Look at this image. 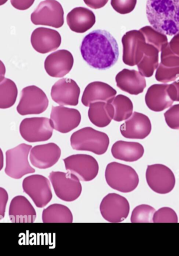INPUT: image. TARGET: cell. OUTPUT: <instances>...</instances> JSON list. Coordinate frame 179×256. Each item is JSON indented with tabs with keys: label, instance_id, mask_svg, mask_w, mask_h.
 Returning a JSON list of instances; mask_svg holds the SVG:
<instances>
[{
	"label": "cell",
	"instance_id": "cell-1",
	"mask_svg": "<svg viewBox=\"0 0 179 256\" xmlns=\"http://www.w3.org/2000/svg\"><path fill=\"white\" fill-rule=\"evenodd\" d=\"M80 52L90 66L98 70L111 68L119 57L116 40L109 32L102 30H93L84 38Z\"/></svg>",
	"mask_w": 179,
	"mask_h": 256
},
{
	"label": "cell",
	"instance_id": "cell-2",
	"mask_svg": "<svg viewBox=\"0 0 179 256\" xmlns=\"http://www.w3.org/2000/svg\"><path fill=\"white\" fill-rule=\"evenodd\" d=\"M146 14L157 31L170 36L179 32V0H147Z\"/></svg>",
	"mask_w": 179,
	"mask_h": 256
},
{
	"label": "cell",
	"instance_id": "cell-3",
	"mask_svg": "<svg viewBox=\"0 0 179 256\" xmlns=\"http://www.w3.org/2000/svg\"><path fill=\"white\" fill-rule=\"evenodd\" d=\"M105 178L110 187L124 193L133 191L139 182L138 174L132 167L115 162L107 165Z\"/></svg>",
	"mask_w": 179,
	"mask_h": 256
},
{
	"label": "cell",
	"instance_id": "cell-4",
	"mask_svg": "<svg viewBox=\"0 0 179 256\" xmlns=\"http://www.w3.org/2000/svg\"><path fill=\"white\" fill-rule=\"evenodd\" d=\"M70 144L73 150L89 151L97 155H102L108 148L109 138L105 132L91 127H85L72 134Z\"/></svg>",
	"mask_w": 179,
	"mask_h": 256
},
{
	"label": "cell",
	"instance_id": "cell-5",
	"mask_svg": "<svg viewBox=\"0 0 179 256\" xmlns=\"http://www.w3.org/2000/svg\"><path fill=\"white\" fill-rule=\"evenodd\" d=\"M31 148V145L23 143L6 151L4 172L6 175L17 180L35 172L28 160Z\"/></svg>",
	"mask_w": 179,
	"mask_h": 256
},
{
	"label": "cell",
	"instance_id": "cell-6",
	"mask_svg": "<svg viewBox=\"0 0 179 256\" xmlns=\"http://www.w3.org/2000/svg\"><path fill=\"white\" fill-rule=\"evenodd\" d=\"M122 43L123 62L131 66L137 65L153 46L147 42L144 34L140 30L126 32L122 38Z\"/></svg>",
	"mask_w": 179,
	"mask_h": 256
},
{
	"label": "cell",
	"instance_id": "cell-7",
	"mask_svg": "<svg viewBox=\"0 0 179 256\" xmlns=\"http://www.w3.org/2000/svg\"><path fill=\"white\" fill-rule=\"evenodd\" d=\"M50 180L56 196L65 202H73L77 199L82 192L80 180L74 174L52 171L50 172Z\"/></svg>",
	"mask_w": 179,
	"mask_h": 256
},
{
	"label": "cell",
	"instance_id": "cell-8",
	"mask_svg": "<svg viewBox=\"0 0 179 256\" xmlns=\"http://www.w3.org/2000/svg\"><path fill=\"white\" fill-rule=\"evenodd\" d=\"M30 19L35 25L59 28L64 24V10L58 1L45 0L39 4L31 14Z\"/></svg>",
	"mask_w": 179,
	"mask_h": 256
},
{
	"label": "cell",
	"instance_id": "cell-9",
	"mask_svg": "<svg viewBox=\"0 0 179 256\" xmlns=\"http://www.w3.org/2000/svg\"><path fill=\"white\" fill-rule=\"evenodd\" d=\"M48 104V99L41 88L35 86H29L21 90L16 110L22 116L40 114L46 110Z\"/></svg>",
	"mask_w": 179,
	"mask_h": 256
},
{
	"label": "cell",
	"instance_id": "cell-10",
	"mask_svg": "<svg viewBox=\"0 0 179 256\" xmlns=\"http://www.w3.org/2000/svg\"><path fill=\"white\" fill-rule=\"evenodd\" d=\"M22 186L23 192L38 208L45 206L52 198L50 182L42 175L35 174L26 176L22 181Z\"/></svg>",
	"mask_w": 179,
	"mask_h": 256
},
{
	"label": "cell",
	"instance_id": "cell-11",
	"mask_svg": "<svg viewBox=\"0 0 179 256\" xmlns=\"http://www.w3.org/2000/svg\"><path fill=\"white\" fill-rule=\"evenodd\" d=\"M66 170L75 175L80 180L89 182L99 172V164L92 156L86 154L71 155L63 160Z\"/></svg>",
	"mask_w": 179,
	"mask_h": 256
},
{
	"label": "cell",
	"instance_id": "cell-12",
	"mask_svg": "<svg viewBox=\"0 0 179 256\" xmlns=\"http://www.w3.org/2000/svg\"><path fill=\"white\" fill-rule=\"evenodd\" d=\"M53 129L50 119L45 117L25 118L19 125L21 136L29 142L48 140L52 136Z\"/></svg>",
	"mask_w": 179,
	"mask_h": 256
},
{
	"label": "cell",
	"instance_id": "cell-13",
	"mask_svg": "<svg viewBox=\"0 0 179 256\" xmlns=\"http://www.w3.org/2000/svg\"><path fill=\"white\" fill-rule=\"evenodd\" d=\"M146 178L151 189L160 194L169 193L176 184L174 174L169 167L163 164L148 165Z\"/></svg>",
	"mask_w": 179,
	"mask_h": 256
},
{
	"label": "cell",
	"instance_id": "cell-14",
	"mask_svg": "<svg viewBox=\"0 0 179 256\" xmlns=\"http://www.w3.org/2000/svg\"><path fill=\"white\" fill-rule=\"evenodd\" d=\"M102 217L110 222L117 223L128 216L130 204L124 196L116 193H109L102 199L100 204Z\"/></svg>",
	"mask_w": 179,
	"mask_h": 256
},
{
	"label": "cell",
	"instance_id": "cell-15",
	"mask_svg": "<svg viewBox=\"0 0 179 256\" xmlns=\"http://www.w3.org/2000/svg\"><path fill=\"white\" fill-rule=\"evenodd\" d=\"M81 116L75 108L62 106H52L50 120L54 129L63 134L70 132L80 123Z\"/></svg>",
	"mask_w": 179,
	"mask_h": 256
},
{
	"label": "cell",
	"instance_id": "cell-16",
	"mask_svg": "<svg viewBox=\"0 0 179 256\" xmlns=\"http://www.w3.org/2000/svg\"><path fill=\"white\" fill-rule=\"evenodd\" d=\"M80 89L76 82L71 78H62L52 86L51 96L53 101L60 105L77 106Z\"/></svg>",
	"mask_w": 179,
	"mask_h": 256
},
{
	"label": "cell",
	"instance_id": "cell-17",
	"mask_svg": "<svg viewBox=\"0 0 179 256\" xmlns=\"http://www.w3.org/2000/svg\"><path fill=\"white\" fill-rule=\"evenodd\" d=\"M61 153L60 148L55 143L37 145L31 148L29 160L33 166L39 169H46L58 162Z\"/></svg>",
	"mask_w": 179,
	"mask_h": 256
},
{
	"label": "cell",
	"instance_id": "cell-18",
	"mask_svg": "<svg viewBox=\"0 0 179 256\" xmlns=\"http://www.w3.org/2000/svg\"><path fill=\"white\" fill-rule=\"evenodd\" d=\"M73 62V56L69 51L60 50L46 57L44 62V68L50 76L62 78L71 70Z\"/></svg>",
	"mask_w": 179,
	"mask_h": 256
},
{
	"label": "cell",
	"instance_id": "cell-19",
	"mask_svg": "<svg viewBox=\"0 0 179 256\" xmlns=\"http://www.w3.org/2000/svg\"><path fill=\"white\" fill-rule=\"evenodd\" d=\"M122 135L127 138L144 139L151 132L152 124L145 114L134 112L120 128Z\"/></svg>",
	"mask_w": 179,
	"mask_h": 256
},
{
	"label": "cell",
	"instance_id": "cell-20",
	"mask_svg": "<svg viewBox=\"0 0 179 256\" xmlns=\"http://www.w3.org/2000/svg\"><path fill=\"white\" fill-rule=\"evenodd\" d=\"M30 42L33 48L36 52L46 54L59 48L61 42V38L57 30L39 27L33 31Z\"/></svg>",
	"mask_w": 179,
	"mask_h": 256
},
{
	"label": "cell",
	"instance_id": "cell-21",
	"mask_svg": "<svg viewBox=\"0 0 179 256\" xmlns=\"http://www.w3.org/2000/svg\"><path fill=\"white\" fill-rule=\"evenodd\" d=\"M179 77V56L170 50L168 44L161 50V62L155 74L156 80L167 83Z\"/></svg>",
	"mask_w": 179,
	"mask_h": 256
},
{
	"label": "cell",
	"instance_id": "cell-22",
	"mask_svg": "<svg viewBox=\"0 0 179 256\" xmlns=\"http://www.w3.org/2000/svg\"><path fill=\"white\" fill-rule=\"evenodd\" d=\"M139 72L124 68L119 72L115 80L117 86L130 94L138 95L146 87V79Z\"/></svg>",
	"mask_w": 179,
	"mask_h": 256
},
{
	"label": "cell",
	"instance_id": "cell-23",
	"mask_svg": "<svg viewBox=\"0 0 179 256\" xmlns=\"http://www.w3.org/2000/svg\"><path fill=\"white\" fill-rule=\"evenodd\" d=\"M8 216L10 221L14 223H32L36 218L34 208L23 196H17L12 199Z\"/></svg>",
	"mask_w": 179,
	"mask_h": 256
},
{
	"label": "cell",
	"instance_id": "cell-24",
	"mask_svg": "<svg viewBox=\"0 0 179 256\" xmlns=\"http://www.w3.org/2000/svg\"><path fill=\"white\" fill-rule=\"evenodd\" d=\"M169 84H154L150 86L146 94L145 100L148 108L159 112L170 107L174 101L168 92Z\"/></svg>",
	"mask_w": 179,
	"mask_h": 256
},
{
	"label": "cell",
	"instance_id": "cell-25",
	"mask_svg": "<svg viewBox=\"0 0 179 256\" xmlns=\"http://www.w3.org/2000/svg\"><path fill=\"white\" fill-rule=\"evenodd\" d=\"M66 21L70 29L77 33H83L95 24L94 12L84 7H76L67 14Z\"/></svg>",
	"mask_w": 179,
	"mask_h": 256
},
{
	"label": "cell",
	"instance_id": "cell-26",
	"mask_svg": "<svg viewBox=\"0 0 179 256\" xmlns=\"http://www.w3.org/2000/svg\"><path fill=\"white\" fill-rule=\"evenodd\" d=\"M116 94L117 91L109 84L102 82H93L86 86L81 102L85 106H89L91 103L96 102H107Z\"/></svg>",
	"mask_w": 179,
	"mask_h": 256
},
{
	"label": "cell",
	"instance_id": "cell-27",
	"mask_svg": "<svg viewBox=\"0 0 179 256\" xmlns=\"http://www.w3.org/2000/svg\"><path fill=\"white\" fill-rule=\"evenodd\" d=\"M144 153L143 146L137 142L118 140L111 148V154L115 158L128 162L139 160Z\"/></svg>",
	"mask_w": 179,
	"mask_h": 256
},
{
	"label": "cell",
	"instance_id": "cell-28",
	"mask_svg": "<svg viewBox=\"0 0 179 256\" xmlns=\"http://www.w3.org/2000/svg\"><path fill=\"white\" fill-rule=\"evenodd\" d=\"M89 106L88 116L93 124L99 128L109 124L113 117L112 108L109 102L98 101L91 103Z\"/></svg>",
	"mask_w": 179,
	"mask_h": 256
},
{
	"label": "cell",
	"instance_id": "cell-29",
	"mask_svg": "<svg viewBox=\"0 0 179 256\" xmlns=\"http://www.w3.org/2000/svg\"><path fill=\"white\" fill-rule=\"evenodd\" d=\"M42 220L44 223H72L73 215L67 206L53 204L43 210Z\"/></svg>",
	"mask_w": 179,
	"mask_h": 256
},
{
	"label": "cell",
	"instance_id": "cell-30",
	"mask_svg": "<svg viewBox=\"0 0 179 256\" xmlns=\"http://www.w3.org/2000/svg\"><path fill=\"white\" fill-rule=\"evenodd\" d=\"M107 102L111 105L113 120L115 121L119 122L126 120L132 116L133 104L131 100L127 96L119 94Z\"/></svg>",
	"mask_w": 179,
	"mask_h": 256
},
{
	"label": "cell",
	"instance_id": "cell-31",
	"mask_svg": "<svg viewBox=\"0 0 179 256\" xmlns=\"http://www.w3.org/2000/svg\"><path fill=\"white\" fill-rule=\"evenodd\" d=\"M159 52L156 47L152 46L137 64L139 72L144 76L147 78L152 76L155 70L158 68Z\"/></svg>",
	"mask_w": 179,
	"mask_h": 256
},
{
	"label": "cell",
	"instance_id": "cell-32",
	"mask_svg": "<svg viewBox=\"0 0 179 256\" xmlns=\"http://www.w3.org/2000/svg\"><path fill=\"white\" fill-rule=\"evenodd\" d=\"M0 108H7L15 103L17 96V88L15 84L8 78L0 79Z\"/></svg>",
	"mask_w": 179,
	"mask_h": 256
},
{
	"label": "cell",
	"instance_id": "cell-33",
	"mask_svg": "<svg viewBox=\"0 0 179 256\" xmlns=\"http://www.w3.org/2000/svg\"><path fill=\"white\" fill-rule=\"evenodd\" d=\"M140 30L144 34L147 42L156 47L159 52H161L168 44L166 35L157 31L151 26H145Z\"/></svg>",
	"mask_w": 179,
	"mask_h": 256
},
{
	"label": "cell",
	"instance_id": "cell-34",
	"mask_svg": "<svg viewBox=\"0 0 179 256\" xmlns=\"http://www.w3.org/2000/svg\"><path fill=\"white\" fill-rule=\"evenodd\" d=\"M156 210L153 206L142 204L135 207L133 210L131 216V222H153V218Z\"/></svg>",
	"mask_w": 179,
	"mask_h": 256
},
{
	"label": "cell",
	"instance_id": "cell-35",
	"mask_svg": "<svg viewBox=\"0 0 179 256\" xmlns=\"http://www.w3.org/2000/svg\"><path fill=\"white\" fill-rule=\"evenodd\" d=\"M153 222L154 223L178 222V217L176 212L171 208L163 207L155 212Z\"/></svg>",
	"mask_w": 179,
	"mask_h": 256
},
{
	"label": "cell",
	"instance_id": "cell-36",
	"mask_svg": "<svg viewBox=\"0 0 179 256\" xmlns=\"http://www.w3.org/2000/svg\"><path fill=\"white\" fill-rule=\"evenodd\" d=\"M137 4V0H111L113 9L120 14H127L132 12Z\"/></svg>",
	"mask_w": 179,
	"mask_h": 256
},
{
	"label": "cell",
	"instance_id": "cell-37",
	"mask_svg": "<svg viewBox=\"0 0 179 256\" xmlns=\"http://www.w3.org/2000/svg\"><path fill=\"white\" fill-rule=\"evenodd\" d=\"M165 121L171 128L179 130V104L172 106L164 113Z\"/></svg>",
	"mask_w": 179,
	"mask_h": 256
},
{
	"label": "cell",
	"instance_id": "cell-38",
	"mask_svg": "<svg viewBox=\"0 0 179 256\" xmlns=\"http://www.w3.org/2000/svg\"><path fill=\"white\" fill-rule=\"evenodd\" d=\"M168 92L173 101L179 102V80L169 84Z\"/></svg>",
	"mask_w": 179,
	"mask_h": 256
},
{
	"label": "cell",
	"instance_id": "cell-39",
	"mask_svg": "<svg viewBox=\"0 0 179 256\" xmlns=\"http://www.w3.org/2000/svg\"><path fill=\"white\" fill-rule=\"evenodd\" d=\"M35 0H10L11 5L19 10H25L29 8Z\"/></svg>",
	"mask_w": 179,
	"mask_h": 256
},
{
	"label": "cell",
	"instance_id": "cell-40",
	"mask_svg": "<svg viewBox=\"0 0 179 256\" xmlns=\"http://www.w3.org/2000/svg\"><path fill=\"white\" fill-rule=\"evenodd\" d=\"M0 220H1L4 216L5 208L8 200V194L6 190L2 188H0Z\"/></svg>",
	"mask_w": 179,
	"mask_h": 256
},
{
	"label": "cell",
	"instance_id": "cell-41",
	"mask_svg": "<svg viewBox=\"0 0 179 256\" xmlns=\"http://www.w3.org/2000/svg\"><path fill=\"white\" fill-rule=\"evenodd\" d=\"M168 46L174 54L179 56V32L174 35L168 43Z\"/></svg>",
	"mask_w": 179,
	"mask_h": 256
},
{
	"label": "cell",
	"instance_id": "cell-42",
	"mask_svg": "<svg viewBox=\"0 0 179 256\" xmlns=\"http://www.w3.org/2000/svg\"><path fill=\"white\" fill-rule=\"evenodd\" d=\"M83 1L88 6L93 9H98L103 7L108 0H83Z\"/></svg>",
	"mask_w": 179,
	"mask_h": 256
},
{
	"label": "cell",
	"instance_id": "cell-43",
	"mask_svg": "<svg viewBox=\"0 0 179 256\" xmlns=\"http://www.w3.org/2000/svg\"><path fill=\"white\" fill-rule=\"evenodd\" d=\"M0 154H1V156H0V170L2 169V166H3V162H2L3 161V156H2V151L1 150H0Z\"/></svg>",
	"mask_w": 179,
	"mask_h": 256
},
{
	"label": "cell",
	"instance_id": "cell-44",
	"mask_svg": "<svg viewBox=\"0 0 179 256\" xmlns=\"http://www.w3.org/2000/svg\"><path fill=\"white\" fill-rule=\"evenodd\" d=\"M6 1L7 0H0V4L2 5L4 4Z\"/></svg>",
	"mask_w": 179,
	"mask_h": 256
}]
</instances>
